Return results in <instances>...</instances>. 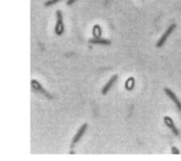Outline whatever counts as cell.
<instances>
[{"label": "cell", "mask_w": 181, "mask_h": 161, "mask_svg": "<svg viewBox=\"0 0 181 161\" xmlns=\"http://www.w3.org/2000/svg\"><path fill=\"white\" fill-rule=\"evenodd\" d=\"M56 14H57V23H56V27H55V33L57 36H61L64 31L62 12L60 10H57Z\"/></svg>", "instance_id": "cell-1"}, {"label": "cell", "mask_w": 181, "mask_h": 161, "mask_svg": "<svg viewBox=\"0 0 181 161\" xmlns=\"http://www.w3.org/2000/svg\"><path fill=\"white\" fill-rule=\"evenodd\" d=\"M175 27H176V24H175V23H172V24H171V25L168 27V28L167 30H166L165 31H164V33L162 35L161 38L160 39V40L158 41L157 44H156V46H157V48H161V47H163V45L165 44V42L167 41V40H168V37L171 36V34L172 32H173L174 30L175 29Z\"/></svg>", "instance_id": "cell-2"}, {"label": "cell", "mask_w": 181, "mask_h": 161, "mask_svg": "<svg viewBox=\"0 0 181 161\" xmlns=\"http://www.w3.org/2000/svg\"><path fill=\"white\" fill-rule=\"evenodd\" d=\"M31 87L33 88L35 90H36L37 92H39V93L43 94V95L45 96L47 98L53 99V96L51 95L50 93H49L47 90H45V89H44L43 86H41V84L39 83L38 81H36V80H31Z\"/></svg>", "instance_id": "cell-3"}, {"label": "cell", "mask_w": 181, "mask_h": 161, "mask_svg": "<svg viewBox=\"0 0 181 161\" xmlns=\"http://www.w3.org/2000/svg\"><path fill=\"white\" fill-rule=\"evenodd\" d=\"M164 92L167 94V96L171 99V101L173 102L176 108L178 109V111L181 112V102L179 101L177 96L175 95V93L171 89H170L169 88H164Z\"/></svg>", "instance_id": "cell-4"}, {"label": "cell", "mask_w": 181, "mask_h": 161, "mask_svg": "<svg viewBox=\"0 0 181 161\" xmlns=\"http://www.w3.org/2000/svg\"><path fill=\"white\" fill-rule=\"evenodd\" d=\"M87 126H88V125L86 124V123H84V124L82 125L80 128H79V130H78L77 132V134L75 135V136H74L73 139H72V147H73L77 143H78V142L80 141L81 139L82 138V136L84 135L86 130H87Z\"/></svg>", "instance_id": "cell-5"}, {"label": "cell", "mask_w": 181, "mask_h": 161, "mask_svg": "<svg viewBox=\"0 0 181 161\" xmlns=\"http://www.w3.org/2000/svg\"><path fill=\"white\" fill-rule=\"evenodd\" d=\"M164 123L166 124V126H167L168 127H169V128L171 129V131L173 132L174 135H177V136L179 135V130H178L177 127L175 126V123H174L173 120H172V119H171V118H170V117H168V116L164 117Z\"/></svg>", "instance_id": "cell-6"}, {"label": "cell", "mask_w": 181, "mask_h": 161, "mask_svg": "<svg viewBox=\"0 0 181 161\" xmlns=\"http://www.w3.org/2000/svg\"><path fill=\"white\" fill-rule=\"evenodd\" d=\"M118 78V75H114L113 77H111L110 79L108 81V82L105 85V86L103 87V89H102V93L103 94H106V93L109 92V89H111V87L114 85V83L116 82H117Z\"/></svg>", "instance_id": "cell-7"}, {"label": "cell", "mask_w": 181, "mask_h": 161, "mask_svg": "<svg viewBox=\"0 0 181 161\" xmlns=\"http://www.w3.org/2000/svg\"><path fill=\"white\" fill-rule=\"evenodd\" d=\"M90 42L91 44H95V45H111V41L108 40L101 39V38H94L90 40Z\"/></svg>", "instance_id": "cell-8"}, {"label": "cell", "mask_w": 181, "mask_h": 161, "mask_svg": "<svg viewBox=\"0 0 181 161\" xmlns=\"http://www.w3.org/2000/svg\"><path fill=\"white\" fill-rule=\"evenodd\" d=\"M101 29H100V27L99 26L96 25L95 27H94V36L95 38H99L100 36H101Z\"/></svg>", "instance_id": "cell-9"}, {"label": "cell", "mask_w": 181, "mask_h": 161, "mask_svg": "<svg viewBox=\"0 0 181 161\" xmlns=\"http://www.w3.org/2000/svg\"><path fill=\"white\" fill-rule=\"evenodd\" d=\"M60 1H62V0H49L47 2H45V6L46 7H50L53 6V5H55V4H57V2H60Z\"/></svg>", "instance_id": "cell-10"}, {"label": "cell", "mask_w": 181, "mask_h": 161, "mask_svg": "<svg viewBox=\"0 0 181 161\" xmlns=\"http://www.w3.org/2000/svg\"><path fill=\"white\" fill-rule=\"evenodd\" d=\"M171 151H172V153L173 154H179L180 153L179 150H178L176 148H175V147H173V148H171Z\"/></svg>", "instance_id": "cell-11"}, {"label": "cell", "mask_w": 181, "mask_h": 161, "mask_svg": "<svg viewBox=\"0 0 181 161\" xmlns=\"http://www.w3.org/2000/svg\"><path fill=\"white\" fill-rule=\"evenodd\" d=\"M77 0H68V2H67V5H72V4H73L74 2H76Z\"/></svg>", "instance_id": "cell-12"}]
</instances>
